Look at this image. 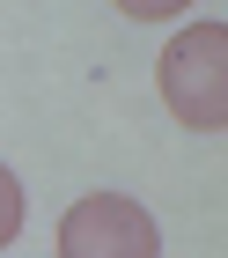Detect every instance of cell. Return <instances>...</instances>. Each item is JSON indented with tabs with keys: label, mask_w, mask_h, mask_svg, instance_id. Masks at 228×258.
<instances>
[{
	"label": "cell",
	"mask_w": 228,
	"mask_h": 258,
	"mask_svg": "<svg viewBox=\"0 0 228 258\" xmlns=\"http://www.w3.org/2000/svg\"><path fill=\"white\" fill-rule=\"evenodd\" d=\"M155 89L191 133H221L228 125V22H184L162 59H155Z\"/></svg>",
	"instance_id": "obj_1"
},
{
	"label": "cell",
	"mask_w": 228,
	"mask_h": 258,
	"mask_svg": "<svg viewBox=\"0 0 228 258\" xmlns=\"http://www.w3.org/2000/svg\"><path fill=\"white\" fill-rule=\"evenodd\" d=\"M59 258H162V229L125 192H81L59 214Z\"/></svg>",
	"instance_id": "obj_2"
},
{
	"label": "cell",
	"mask_w": 228,
	"mask_h": 258,
	"mask_svg": "<svg viewBox=\"0 0 228 258\" xmlns=\"http://www.w3.org/2000/svg\"><path fill=\"white\" fill-rule=\"evenodd\" d=\"M22 236V184H15V170L0 162V243H15Z\"/></svg>",
	"instance_id": "obj_3"
},
{
	"label": "cell",
	"mask_w": 228,
	"mask_h": 258,
	"mask_svg": "<svg viewBox=\"0 0 228 258\" xmlns=\"http://www.w3.org/2000/svg\"><path fill=\"white\" fill-rule=\"evenodd\" d=\"M111 8H125L133 22H170V15H184L191 0H111Z\"/></svg>",
	"instance_id": "obj_4"
}]
</instances>
